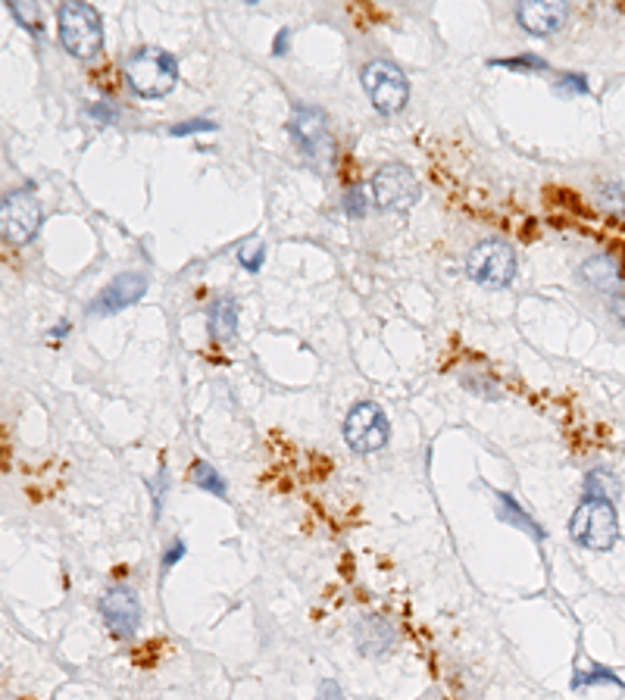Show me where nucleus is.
Instances as JSON below:
<instances>
[{
    "label": "nucleus",
    "mask_w": 625,
    "mask_h": 700,
    "mask_svg": "<svg viewBox=\"0 0 625 700\" xmlns=\"http://www.w3.org/2000/svg\"><path fill=\"white\" fill-rule=\"evenodd\" d=\"M125 82L139 97H166L179 82V60L163 47H139L125 57Z\"/></svg>",
    "instance_id": "1"
},
{
    "label": "nucleus",
    "mask_w": 625,
    "mask_h": 700,
    "mask_svg": "<svg viewBox=\"0 0 625 700\" xmlns=\"http://www.w3.org/2000/svg\"><path fill=\"white\" fill-rule=\"evenodd\" d=\"M57 32H60V45L79 60H92L104 50V23L92 3L70 0L57 7Z\"/></svg>",
    "instance_id": "2"
},
{
    "label": "nucleus",
    "mask_w": 625,
    "mask_h": 700,
    "mask_svg": "<svg viewBox=\"0 0 625 700\" xmlns=\"http://www.w3.org/2000/svg\"><path fill=\"white\" fill-rule=\"evenodd\" d=\"M569 538L581 551L606 554L620 541V514L610 500H581L569 519Z\"/></svg>",
    "instance_id": "3"
},
{
    "label": "nucleus",
    "mask_w": 625,
    "mask_h": 700,
    "mask_svg": "<svg viewBox=\"0 0 625 700\" xmlns=\"http://www.w3.org/2000/svg\"><path fill=\"white\" fill-rule=\"evenodd\" d=\"M466 273H469V279L485 288H507L519 273V260L504 238H485L469 251Z\"/></svg>",
    "instance_id": "4"
},
{
    "label": "nucleus",
    "mask_w": 625,
    "mask_h": 700,
    "mask_svg": "<svg viewBox=\"0 0 625 700\" xmlns=\"http://www.w3.org/2000/svg\"><path fill=\"white\" fill-rule=\"evenodd\" d=\"M360 82L370 94L372 107L382 113V117H394L407 107L410 100V82L400 67H394L392 60H370L363 72H360Z\"/></svg>",
    "instance_id": "5"
},
{
    "label": "nucleus",
    "mask_w": 625,
    "mask_h": 700,
    "mask_svg": "<svg viewBox=\"0 0 625 700\" xmlns=\"http://www.w3.org/2000/svg\"><path fill=\"white\" fill-rule=\"evenodd\" d=\"M0 222H3V241L16 244V248H23L38 234L41 222H45V213H41V204H38L32 185L16 188L3 197Z\"/></svg>",
    "instance_id": "6"
},
{
    "label": "nucleus",
    "mask_w": 625,
    "mask_h": 700,
    "mask_svg": "<svg viewBox=\"0 0 625 700\" xmlns=\"http://www.w3.org/2000/svg\"><path fill=\"white\" fill-rule=\"evenodd\" d=\"M388 438H392V425H388V417L378 403L363 400L350 410L348 420H345V442H348L350 450L378 454L388 447Z\"/></svg>",
    "instance_id": "7"
},
{
    "label": "nucleus",
    "mask_w": 625,
    "mask_h": 700,
    "mask_svg": "<svg viewBox=\"0 0 625 700\" xmlns=\"http://www.w3.org/2000/svg\"><path fill=\"white\" fill-rule=\"evenodd\" d=\"M375 204L385 210H410L419 201V182L413 169L404 164H385L372 176Z\"/></svg>",
    "instance_id": "8"
},
{
    "label": "nucleus",
    "mask_w": 625,
    "mask_h": 700,
    "mask_svg": "<svg viewBox=\"0 0 625 700\" xmlns=\"http://www.w3.org/2000/svg\"><path fill=\"white\" fill-rule=\"evenodd\" d=\"M288 135L298 144L303 157L310 160H328L332 157V132L328 119L320 107H298L295 117L288 119Z\"/></svg>",
    "instance_id": "9"
},
{
    "label": "nucleus",
    "mask_w": 625,
    "mask_h": 700,
    "mask_svg": "<svg viewBox=\"0 0 625 700\" xmlns=\"http://www.w3.org/2000/svg\"><path fill=\"white\" fill-rule=\"evenodd\" d=\"M100 616H104V626L107 631L119 638V641H129L135 638V631L141 626V604L139 594L129 588V584H113L104 598H100Z\"/></svg>",
    "instance_id": "10"
},
{
    "label": "nucleus",
    "mask_w": 625,
    "mask_h": 700,
    "mask_svg": "<svg viewBox=\"0 0 625 700\" xmlns=\"http://www.w3.org/2000/svg\"><path fill=\"white\" fill-rule=\"evenodd\" d=\"M144 291H147V276H144V273H122V276H117V279L110 281V285L94 298L88 313H92V316H113L119 310H125V306L141 301Z\"/></svg>",
    "instance_id": "11"
},
{
    "label": "nucleus",
    "mask_w": 625,
    "mask_h": 700,
    "mask_svg": "<svg viewBox=\"0 0 625 700\" xmlns=\"http://www.w3.org/2000/svg\"><path fill=\"white\" fill-rule=\"evenodd\" d=\"M516 20L519 25L529 32V35H538V38H548V35H556L566 20H569V7L566 3H544V0H522L516 7Z\"/></svg>",
    "instance_id": "12"
},
{
    "label": "nucleus",
    "mask_w": 625,
    "mask_h": 700,
    "mask_svg": "<svg viewBox=\"0 0 625 700\" xmlns=\"http://www.w3.org/2000/svg\"><path fill=\"white\" fill-rule=\"evenodd\" d=\"M353 641H357V651L363 656H385L392 654V648L397 644V631L385 616L366 613L353 626Z\"/></svg>",
    "instance_id": "13"
},
{
    "label": "nucleus",
    "mask_w": 625,
    "mask_h": 700,
    "mask_svg": "<svg viewBox=\"0 0 625 700\" xmlns=\"http://www.w3.org/2000/svg\"><path fill=\"white\" fill-rule=\"evenodd\" d=\"M579 276L588 288H594L601 294H620L625 285L623 263L613 257V254H594V257H588L579 266Z\"/></svg>",
    "instance_id": "14"
},
{
    "label": "nucleus",
    "mask_w": 625,
    "mask_h": 700,
    "mask_svg": "<svg viewBox=\"0 0 625 700\" xmlns=\"http://www.w3.org/2000/svg\"><path fill=\"white\" fill-rule=\"evenodd\" d=\"M207 323L213 341H229L235 335V328H238V301H235V298H219V301H213V306H209L207 313Z\"/></svg>",
    "instance_id": "15"
},
{
    "label": "nucleus",
    "mask_w": 625,
    "mask_h": 700,
    "mask_svg": "<svg viewBox=\"0 0 625 700\" xmlns=\"http://www.w3.org/2000/svg\"><path fill=\"white\" fill-rule=\"evenodd\" d=\"M497 516H501L504 522H509V526L522 529L526 535H532L534 541H544V529L519 507V500H516L513 494H497Z\"/></svg>",
    "instance_id": "16"
},
{
    "label": "nucleus",
    "mask_w": 625,
    "mask_h": 700,
    "mask_svg": "<svg viewBox=\"0 0 625 700\" xmlns=\"http://www.w3.org/2000/svg\"><path fill=\"white\" fill-rule=\"evenodd\" d=\"M191 482H194L201 491L216 494V497H229V485H226V479H223L216 469L209 467L207 460H194V463H191Z\"/></svg>",
    "instance_id": "17"
},
{
    "label": "nucleus",
    "mask_w": 625,
    "mask_h": 700,
    "mask_svg": "<svg viewBox=\"0 0 625 700\" xmlns=\"http://www.w3.org/2000/svg\"><path fill=\"white\" fill-rule=\"evenodd\" d=\"M591 685H623V681H620V676H616L613 669L591 663L588 669H579V673H576V678H573V688L581 691V688H591Z\"/></svg>",
    "instance_id": "18"
},
{
    "label": "nucleus",
    "mask_w": 625,
    "mask_h": 700,
    "mask_svg": "<svg viewBox=\"0 0 625 700\" xmlns=\"http://www.w3.org/2000/svg\"><path fill=\"white\" fill-rule=\"evenodd\" d=\"M7 10L20 20V25L23 28H28V32H45V25H41V10H38V3H28V0H10L7 3Z\"/></svg>",
    "instance_id": "19"
},
{
    "label": "nucleus",
    "mask_w": 625,
    "mask_h": 700,
    "mask_svg": "<svg viewBox=\"0 0 625 700\" xmlns=\"http://www.w3.org/2000/svg\"><path fill=\"white\" fill-rule=\"evenodd\" d=\"M613 491H616V482L606 472H601V469H594V472L585 475V500H610Z\"/></svg>",
    "instance_id": "20"
},
{
    "label": "nucleus",
    "mask_w": 625,
    "mask_h": 700,
    "mask_svg": "<svg viewBox=\"0 0 625 700\" xmlns=\"http://www.w3.org/2000/svg\"><path fill=\"white\" fill-rule=\"evenodd\" d=\"M494 67H504V70L516 72H548V60H541L538 53H519V57H504V60H494Z\"/></svg>",
    "instance_id": "21"
},
{
    "label": "nucleus",
    "mask_w": 625,
    "mask_h": 700,
    "mask_svg": "<svg viewBox=\"0 0 625 700\" xmlns=\"http://www.w3.org/2000/svg\"><path fill=\"white\" fill-rule=\"evenodd\" d=\"M598 197L613 216H625V185L623 182H603L598 188Z\"/></svg>",
    "instance_id": "22"
},
{
    "label": "nucleus",
    "mask_w": 625,
    "mask_h": 700,
    "mask_svg": "<svg viewBox=\"0 0 625 700\" xmlns=\"http://www.w3.org/2000/svg\"><path fill=\"white\" fill-rule=\"evenodd\" d=\"M341 210L348 213L350 219H363V216L370 213V197H366L363 185H353L345 191V197H341Z\"/></svg>",
    "instance_id": "23"
},
{
    "label": "nucleus",
    "mask_w": 625,
    "mask_h": 700,
    "mask_svg": "<svg viewBox=\"0 0 625 700\" xmlns=\"http://www.w3.org/2000/svg\"><path fill=\"white\" fill-rule=\"evenodd\" d=\"M263 257H266V248H263L260 241H256V244H248L244 251H238V260H241V266H244L248 273H260Z\"/></svg>",
    "instance_id": "24"
},
{
    "label": "nucleus",
    "mask_w": 625,
    "mask_h": 700,
    "mask_svg": "<svg viewBox=\"0 0 625 700\" xmlns=\"http://www.w3.org/2000/svg\"><path fill=\"white\" fill-rule=\"evenodd\" d=\"M213 129H216V122H209V119H188V122L172 125L169 132H172L176 138H182V135H194V132H213Z\"/></svg>",
    "instance_id": "25"
},
{
    "label": "nucleus",
    "mask_w": 625,
    "mask_h": 700,
    "mask_svg": "<svg viewBox=\"0 0 625 700\" xmlns=\"http://www.w3.org/2000/svg\"><path fill=\"white\" fill-rule=\"evenodd\" d=\"M464 385L469 388V391H476L479 397H501V388H497V382L494 378H482V382H476V375H466Z\"/></svg>",
    "instance_id": "26"
},
{
    "label": "nucleus",
    "mask_w": 625,
    "mask_h": 700,
    "mask_svg": "<svg viewBox=\"0 0 625 700\" xmlns=\"http://www.w3.org/2000/svg\"><path fill=\"white\" fill-rule=\"evenodd\" d=\"M560 92H573V94H591V85L581 72H566L560 79Z\"/></svg>",
    "instance_id": "27"
},
{
    "label": "nucleus",
    "mask_w": 625,
    "mask_h": 700,
    "mask_svg": "<svg viewBox=\"0 0 625 700\" xmlns=\"http://www.w3.org/2000/svg\"><path fill=\"white\" fill-rule=\"evenodd\" d=\"M88 117L97 119L100 125H113L119 113H117V107H113L110 100H100V104H94L92 110H88Z\"/></svg>",
    "instance_id": "28"
},
{
    "label": "nucleus",
    "mask_w": 625,
    "mask_h": 700,
    "mask_svg": "<svg viewBox=\"0 0 625 700\" xmlns=\"http://www.w3.org/2000/svg\"><path fill=\"white\" fill-rule=\"evenodd\" d=\"M166 467L157 472V479L151 482V491H154V519H160V510H163V497H166Z\"/></svg>",
    "instance_id": "29"
},
{
    "label": "nucleus",
    "mask_w": 625,
    "mask_h": 700,
    "mask_svg": "<svg viewBox=\"0 0 625 700\" xmlns=\"http://www.w3.org/2000/svg\"><path fill=\"white\" fill-rule=\"evenodd\" d=\"M185 554H188L185 541H182V538H172V544H169V551H166V557H163V569H172V566L182 560Z\"/></svg>",
    "instance_id": "30"
},
{
    "label": "nucleus",
    "mask_w": 625,
    "mask_h": 700,
    "mask_svg": "<svg viewBox=\"0 0 625 700\" xmlns=\"http://www.w3.org/2000/svg\"><path fill=\"white\" fill-rule=\"evenodd\" d=\"M316 700H345V691L332 678H325L323 685H320V691H316Z\"/></svg>",
    "instance_id": "31"
},
{
    "label": "nucleus",
    "mask_w": 625,
    "mask_h": 700,
    "mask_svg": "<svg viewBox=\"0 0 625 700\" xmlns=\"http://www.w3.org/2000/svg\"><path fill=\"white\" fill-rule=\"evenodd\" d=\"M610 313H613V316H616V319L625 326V298H616V301L610 304Z\"/></svg>",
    "instance_id": "32"
},
{
    "label": "nucleus",
    "mask_w": 625,
    "mask_h": 700,
    "mask_svg": "<svg viewBox=\"0 0 625 700\" xmlns=\"http://www.w3.org/2000/svg\"><path fill=\"white\" fill-rule=\"evenodd\" d=\"M285 41H291V35H288V32H278L276 50H273V53H285Z\"/></svg>",
    "instance_id": "33"
}]
</instances>
